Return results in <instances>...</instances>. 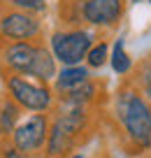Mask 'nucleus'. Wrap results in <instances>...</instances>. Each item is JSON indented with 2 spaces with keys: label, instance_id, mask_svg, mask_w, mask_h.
I'll return each mask as SVG.
<instances>
[{
  "label": "nucleus",
  "instance_id": "obj_6",
  "mask_svg": "<svg viewBox=\"0 0 151 158\" xmlns=\"http://www.w3.org/2000/svg\"><path fill=\"white\" fill-rule=\"evenodd\" d=\"M42 42H10L0 40V70L2 74H28Z\"/></svg>",
  "mask_w": 151,
  "mask_h": 158
},
{
  "label": "nucleus",
  "instance_id": "obj_17",
  "mask_svg": "<svg viewBox=\"0 0 151 158\" xmlns=\"http://www.w3.org/2000/svg\"><path fill=\"white\" fill-rule=\"evenodd\" d=\"M135 2H137V0H135Z\"/></svg>",
  "mask_w": 151,
  "mask_h": 158
},
{
  "label": "nucleus",
  "instance_id": "obj_16",
  "mask_svg": "<svg viewBox=\"0 0 151 158\" xmlns=\"http://www.w3.org/2000/svg\"><path fill=\"white\" fill-rule=\"evenodd\" d=\"M146 2H151V0H146Z\"/></svg>",
  "mask_w": 151,
  "mask_h": 158
},
{
  "label": "nucleus",
  "instance_id": "obj_3",
  "mask_svg": "<svg viewBox=\"0 0 151 158\" xmlns=\"http://www.w3.org/2000/svg\"><path fill=\"white\" fill-rule=\"evenodd\" d=\"M49 130H51V121L47 114H30L19 121L7 142L16 149L19 158H33L47 149Z\"/></svg>",
  "mask_w": 151,
  "mask_h": 158
},
{
  "label": "nucleus",
  "instance_id": "obj_7",
  "mask_svg": "<svg viewBox=\"0 0 151 158\" xmlns=\"http://www.w3.org/2000/svg\"><path fill=\"white\" fill-rule=\"evenodd\" d=\"M79 21L95 28H114L123 19L126 0H84L79 2Z\"/></svg>",
  "mask_w": 151,
  "mask_h": 158
},
{
  "label": "nucleus",
  "instance_id": "obj_9",
  "mask_svg": "<svg viewBox=\"0 0 151 158\" xmlns=\"http://www.w3.org/2000/svg\"><path fill=\"white\" fill-rule=\"evenodd\" d=\"M58 70H56V56L47 49L44 44H40V51H37V58H35L33 68L28 70L26 77L35 79V81H42V84H49L51 79H56Z\"/></svg>",
  "mask_w": 151,
  "mask_h": 158
},
{
  "label": "nucleus",
  "instance_id": "obj_5",
  "mask_svg": "<svg viewBox=\"0 0 151 158\" xmlns=\"http://www.w3.org/2000/svg\"><path fill=\"white\" fill-rule=\"evenodd\" d=\"M42 21L37 14L0 5V40L10 42H42Z\"/></svg>",
  "mask_w": 151,
  "mask_h": 158
},
{
  "label": "nucleus",
  "instance_id": "obj_2",
  "mask_svg": "<svg viewBox=\"0 0 151 158\" xmlns=\"http://www.w3.org/2000/svg\"><path fill=\"white\" fill-rule=\"evenodd\" d=\"M7 95L19 105L21 109H28L35 114H44L54 107V91L49 84L33 81L23 74H2Z\"/></svg>",
  "mask_w": 151,
  "mask_h": 158
},
{
  "label": "nucleus",
  "instance_id": "obj_12",
  "mask_svg": "<svg viewBox=\"0 0 151 158\" xmlns=\"http://www.w3.org/2000/svg\"><path fill=\"white\" fill-rule=\"evenodd\" d=\"M107 58H109V44L105 40H100V42H95V44L91 47V51H88V56H86V65L91 70H98V68H103V65L107 63Z\"/></svg>",
  "mask_w": 151,
  "mask_h": 158
},
{
  "label": "nucleus",
  "instance_id": "obj_4",
  "mask_svg": "<svg viewBox=\"0 0 151 158\" xmlns=\"http://www.w3.org/2000/svg\"><path fill=\"white\" fill-rule=\"evenodd\" d=\"M93 33L84 28H65L51 33V54L56 56V60L63 63V68L70 65H82V60H86L88 51L93 47Z\"/></svg>",
  "mask_w": 151,
  "mask_h": 158
},
{
  "label": "nucleus",
  "instance_id": "obj_11",
  "mask_svg": "<svg viewBox=\"0 0 151 158\" xmlns=\"http://www.w3.org/2000/svg\"><path fill=\"white\" fill-rule=\"evenodd\" d=\"M109 60H112V70H114L116 74H128V72H130L132 58L128 56L126 47H123V37H119L116 42H114V49H112Z\"/></svg>",
  "mask_w": 151,
  "mask_h": 158
},
{
  "label": "nucleus",
  "instance_id": "obj_15",
  "mask_svg": "<svg viewBox=\"0 0 151 158\" xmlns=\"http://www.w3.org/2000/svg\"><path fill=\"white\" fill-rule=\"evenodd\" d=\"M70 158H84V156H82V153H74V156H70Z\"/></svg>",
  "mask_w": 151,
  "mask_h": 158
},
{
  "label": "nucleus",
  "instance_id": "obj_1",
  "mask_svg": "<svg viewBox=\"0 0 151 158\" xmlns=\"http://www.w3.org/2000/svg\"><path fill=\"white\" fill-rule=\"evenodd\" d=\"M114 114L123 133L137 149H151V102L137 89H121L114 100Z\"/></svg>",
  "mask_w": 151,
  "mask_h": 158
},
{
  "label": "nucleus",
  "instance_id": "obj_13",
  "mask_svg": "<svg viewBox=\"0 0 151 158\" xmlns=\"http://www.w3.org/2000/svg\"><path fill=\"white\" fill-rule=\"evenodd\" d=\"M137 84H140L142 91L151 98V58L144 60V65H142V70H140V79H137Z\"/></svg>",
  "mask_w": 151,
  "mask_h": 158
},
{
  "label": "nucleus",
  "instance_id": "obj_8",
  "mask_svg": "<svg viewBox=\"0 0 151 158\" xmlns=\"http://www.w3.org/2000/svg\"><path fill=\"white\" fill-rule=\"evenodd\" d=\"M88 79H93L88 65H70V68H63L58 74H56L54 93L56 95H65V93H70V91L84 86Z\"/></svg>",
  "mask_w": 151,
  "mask_h": 158
},
{
  "label": "nucleus",
  "instance_id": "obj_14",
  "mask_svg": "<svg viewBox=\"0 0 151 158\" xmlns=\"http://www.w3.org/2000/svg\"><path fill=\"white\" fill-rule=\"evenodd\" d=\"M63 2H74V5H79V2H84V0H63Z\"/></svg>",
  "mask_w": 151,
  "mask_h": 158
},
{
  "label": "nucleus",
  "instance_id": "obj_10",
  "mask_svg": "<svg viewBox=\"0 0 151 158\" xmlns=\"http://www.w3.org/2000/svg\"><path fill=\"white\" fill-rule=\"evenodd\" d=\"M0 109H2V135H5V139H10V135L14 133V128L21 121V107L10 95H5L0 102Z\"/></svg>",
  "mask_w": 151,
  "mask_h": 158
}]
</instances>
